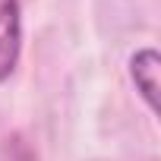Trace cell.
Segmentation results:
<instances>
[{"label":"cell","mask_w":161,"mask_h":161,"mask_svg":"<svg viewBox=\"0 0 161 161\" xmlns=\"http://www.w3.org/2000/svg\"><path fill=\"white\" fill-rule=\"evenodd\" d=\"M130 76H133L139 95L148 101V108H158V54L152 47L139 51L130 60Z\"/></svg>","instance_id":"7a4b0ae2"},{"label":"cell","mask_w":161,"mask_h":161,"mask_svg":"<svg viewBox=\"0 0 161 161\" xmlns=\"http://www.w3.org/2000/svg\"><path fill=\"white\" fill-rule=\"evenodd\" d=\"M22 51V10L19 0H0V82H7Z\"/></svg>","instance_id":"6da1fadb"}]
</instances>
